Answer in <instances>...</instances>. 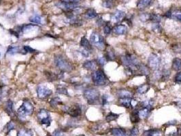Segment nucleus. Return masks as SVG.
<instances>
[{
    "mask_svg": "<svg viewBox=\"0 0 181 136\" xmlns=\"http://www.w3.org/2000/svg\"><path fill=\"white\" fill-rule=\"evenodd\" d=\"M55 63L57 67L63 72H70L73 69L72 63L63 56H57L55 59Z\"/></svg>",
    "mask_w": 181,
    "mask_h": 136,
    "instance_id": "1",
    "label": "nucleus"
},
{
    "mask_svg": "<svg viewBox=\"0 0 181 136\" xmlns=\"http://www.w3.org/2000/svg\"><path fill=\"white\" fill-rule=\"evenodd\" d=\"M33 104L28 100H25L20 108L18 109L17 114L20 118L24 119L33 114Z\"/></svg>",
    "mask_w": 181,
    "mask_h": 136,
    "instance_id": "2",
    "label": "nucleus"
},
{
    "mask_svg": "<svg viewBox=\"0 0 181 136\" xmlns=\"http://www.w3.org/2000/svg\"><path fill=\"white\" fill-rule=\"evenodd\" d=\"M84 97L89 104H97L100 101V92L93 88H87L84 90Z\"/></svg>",
    "mask_w": 181,
    "mask_h": 136,
    "instance_id": "3",
    "label": "nucleus"
},
{
    "mask_svg": "<svg viewBox=\"0 0 181 136\" xmlns=\"http://www.w3.org/2000/svg\"><path fill=\"white\" fill-rule=\"evenodd\" d=\"M92 80L96 86H103L106 85L108 80L102 69H96L92 74Z\"/></svg>",
    "mask_w": 181,
    "mask_h": 136,
    "instance_id": "4",
    "label": "nucleus"
},
{
    "mask_svg": "<svg viewBox=\"0 0 181 136\" xmlns=\"http://www.w3.org/2000/svg\"><path fill=\"white\" fill-rule=\"evenodd\" d=\"M90 40L91 42L96 46L97 48L100 50H103L106 48V42L104 38L100 35L99 33L96 32V31H93V32L91 34L90 36Z\"/></svg>",
    "mask_w": 181,
    "mask_h": 136,
    "instance_id": "5",
    "label": "nucleus"
},
{
    "mask_svg": "<svg viewBox=\"0 0 181 136\" xmlns=\"http://www.w3.org/2000/svg\"><path fill=\"white\" fill-rule=\"evenodd\" d=\"M37 116L38 121H40L41 124L50 126V122H51V118H50V114L48 111L44 110V109H41L38 112Z\"/></svg>",
    "mask_w": 181,
    "mask_h": 136,
    "instance_id": "6",
    "label": "nucleus"
},
{
    "mask_svg": "<svg viewBox=\"0 0 181 136\" xmlns=\"http://www.w3.org/2000/svg\"><path fill=\"white\" fill-rule=\"evenodd\" d=\"M57 6L61 10H63L65 12H72L78 9V3H70V2H64L60 1L56 4Z\"/></svg>",
    "mask_w": 181,
    "mask_h": 136,
    "instance_id": "7",
    "label": "nucleus"
},
{
    "mask_svg": "<svg viewBox=\"0 0 181 136\" xmlns=\"http://www.w3.org/2000/svg\"><path fill=\"white\" fill-rule=\"evenodd\" d=\"M160 64H161V58L157 54H151L148 59V67L151 69L157 70L159 69Z\"/></svg>",
    "mask_w": 181,
    "mask_h": 136,
    "instance_id": "8",
    "label": "nucleus"
},
{
    "mask_svg": "<svg viewBox=\"0 0 181 136\" xmlns=\"http://www.w3.org/2000/svg\"><path fill=\"white\" fill-rule=\"evenodd\" d=\"M36 92H37L38 97L41 99H47L52 94V90L50 88L42 85L38 86Z\"/></svg>",
    "mask_w": 181,
    "mask_h": 136,
    "instance_id": "9",
    "label": "nucleus"
},
{
    "mask_svg": "<svg viewBox=\"0 0 181 136\" xmlns=\"http://www.w3.org/2000/svg\"><path fill=\"white\" fill-rule=\"evenodd\" d=\"M66 112L68 114L72 117H79L82 114V109L78 105H74L69 108Z\"/></svg>",
    "mask_w": 181,
    "mask_h": 136,
    "instance_id": "10",
    "label": "nucleus"
},
{
    "mask_svg": "<svg viewBox=\"0 0 181 136\" xmlns=\"http://www.w3.org/2000/svg\"><path fill=\"white\" fill-rule=\"evenodd\" d=\"M125 17V13L123 11L116 10L111 15V20L114 22H118L122 20Z\"/></svg>",
    "mask_w": 181,
    "mask_h": 136,
    "instance_id": "11",
    "label": "nucleus"
},
{
    "mask_svg": "<svg viewBox=\"0 0 181 136\" xmlns=\"http://www.w3.org/2000/svg\"><path fill=\"white\" fill-rule=\"evenodd\" d=\"M113 31L116 35H124L127 32V27L122 24L118 25L114 27Z\"/></svg>",
    "mask_w": 181,
    "mask_h": 136,
    "instance_id": "12",
    "label": "nucleus"
},
{
    "mask_svg": "<svg viewBox=\"0 0 181 136\" xmlns=\"http://www.w3.org/2000/svg\"><path fill=\"white\" fill-rule=\"evenodd\" d=\"M97 61L94 60H89L86 61L85 62L83 63V67L85 68L87 70H95L97 66Z\"/></svg>",
    "mask_w": 181,
    "mask_h": 136,
    "instance_id": "13",
    "label": "nucleus"
},
{
    "mask_svg": "<svg viewBox=\"0 0 181 136\" xmlns=\"http://www.w3.org/2000/svg\"><path fill=\"white\" fill-rule=\"evenodd\" d=\"M105 58L107 61H114L116 59V55L114 51L110 46L107 47L106 48V53H105Z\"/></svg>",
    "mask_w": 181,
    "mask_h": 136,
    "instance_id": "14",
    "label": "nucleus"
},
{
    "mask_svg": "<svg viewBox=\"0 0 181 136\" xmlns=\"http://www.w3.org/2000/svg\"><path fill=\"white\" fill-rule=\"evenodd\" d=\"M110 132L113 136H127L125 129L122 127H114L111 129Z\"/></svg>",
    "mask_w": 181,
    "mask_h": 136,
    "instance_id": "15",
    "label": "nucleus"
},
{
    "mask_svg": "<svg viewBox=\"0 0 181 136\" xmlns=\"http://www.w3.org/2000/svg\"><path fill=\"white\" fill-rule=\"evenodd\" d=\"M116 95L119 97V98H132L133 96V93L129 91V90H126V89H121L118 90Z\"/></svg>",
    "mask_w": 181,
    "mask_h": 136,
    "instance_id": "16",
    "label": "nucleus"
},
{
    "mask_svg": "<svg viewBox=\"0 0 181 136\" xmlns=\"http://www.w3.org/2000/svg\"><path fill=\"white\" fill-rule=\"evenodd\" d=\"M81 46L84 49L87 50V51H91L92 50V45L90 43V42L85 37H82L81 40Z\"/></svg>",
    "mask_w": 181,
    "mask_h": 136,
    "instance_id": "17",
    "label": "nucleus"
},
{
    "mask_svg": "<svg viewBox=\"0 0 181 136\" xmlns=\"http://www.w3.org/2000/svg\"><path fill=\"white\" fill-rule=\"evenodd\" d=\"M119 103L123 107L129 108L132 107L133 106V99L132 98H121L119 99Z\"/></svg>",
    "mask_w": 181,
    "mask_h": 136,
    "instance_id": "18",
    "label": "nucleus"
},
{
    "mask_svg": "<svg viewBox=\"0 0 181 136\" xmlns=\"http://www.w3.org/2000/svg\"><path fill=\"white\" fill-rule=\"evenodd\" d=\"M4 110L9 115H12L14 113L13 103L11 100H8L4 103Z\"/></svg>",
    "mask_w": 181,
    "mask_h": 136,
    "instance_id": "19",
    "label": "nucleus"
},
{
    "mask_svg": "<svg viewBox=\"0 0 181 136\" xmlns=\"http://www.w3.org/2000/svg\"><path fill=\"white\" fill-rule=\"evenodd\" d=\"M153 0H140L137 4V8L140 10H142V9H145L149 6L151 3H152Z\"/></svg>",
    "mask_w": 181,
    "mask_h": 136,
    "instance_id": "20",
    "label": "nucleus"
},
{
    "mask_svg": "<svg viewBox=\"0 0 181 136\" xmlns=\"http://www.w3.org/2000/svg\"><path fill=\"white\" fill-rule=\"evenodd\" d=\"M161 134V131L159 129H153L146 131L144 133V136H160Z\"/></svg>",
    "mask_w": 181,
    "mask_h": 136,
    "instance_id": "21",
    "label": "nucleus"
},
{
    "mask_svg": "<svg viewBox=\"0 0 181 136\" xmlns=\"http://www.w3.org/2000/svg\"><path fill=\"white\" fill-rule=\"evenodd\" d=\"M172 68L175 71H180L181 70V59L175 58L172 61Z\"/></svg>",
    "mask_w": 181,
    "mask_h": 136,
    "instance_id": "22",
    "label": "nucleus"
},
{
    "mask_svg": "<svg viewBox=\"0 0 181 136\" xmlns=\"http://www.w3.org/2000/svg\"><path fill=\"white\" fill-rule=\"evenodd\" d=\"M150 111L151 110H149V109L143 107L140 110L138 111L140 118H142V119H146V118H147L148 114H149V113L150 112Z\"/></svg>",
    "mask_w": 181,
    "mask_h": 136,
    "instance_id": "23",
    "label": "nucleus"
},
{
    "mask_svg": "<svg viewBox=\"0 0 181 136\" xmlns=\"http://www.w3.org/2000/svg\"><path fill=\"white\" fill-rule=\"evenodd\" d=\"M86 16L87 18H88V19H94V18H95L97 16V14L96 12V11L94 10V9L90 8L88 9L85 12V14H84Z\"/></svg>",
    "mask_w": 181,
    "mask_h": 136,
    "instance_id": "24",
    "label": "nucleus"
},
{
    "mask_svg": "<svg viewBox=\"0 0 181 136\" xmlns=\"http://www.w3.org/2000/svg\"><path fill=\"white\" fill-rule=\"evenodd\" d=\"M34 28H36V26L34 25H25L20 27V31H21L22 33H28L33 30Z\"/></svg>",
    "mask_w": 181,
    "mask_h": 136,
    "instance_id": "25",
    "label": "nucleus"
},
{
    "mask_svg": "<svg viewBox=\"0 0 181 136\" xmlns=\"http://www.w3.org/2000/svg\"><path fill=\"white\" fill-rule=\"evenodd\" d=\"M149 85H147V84H144L142 85L137 88V92L139 94H144L146 93V92L148 91L149 90Z\"/></svg>",
    "mask_w": 181,
    "mask_h": 136,
    "instance_id": "26",
    "label": "nucleus"
},
{
    "mask_svg": "<svg viewBox=\"0 0 181 136\" xmlns=\"http://www.w3.org/2000/svg\"><path fill=\"white\" fill-rule=\"evenodd\" d=\"M17 136H33V133L30 129H22L18 132Z\"/></svg>",
    "mask_w": 181,
    "mask_h": 136,
    "instance_id": "27",
    "label": "nucleus"
},
{
    "mask_svg": "<svg viewBox=\"0 0 181 136\" xmlns=\"http://www.w3.org/2000/svg\"><path fill=\"white\" fill-rule=\"evenodd\" d=\"M140 118L139 116V113L138 111H134L132 112L130 116V120H131V122L133 123H136V122H138L140 121Z\"/></svg>",
    "mask_w": 181,
    "mask_h": 136,
    "instance_id": "28",
    "label": "nucleus"
},
{
    "mask_svg": "<svg viewBox=\"0 0 181 136\" xmlns=\"http://www.w3.org/2000/svg\"><path fill=\"white\" fill-rule=\"evenodd\" d=\"M118 116H119V115L117 114H115V113H113V112H110L109 114L106 116V121L108 122H112L113 121H115L116 119H117Z\"/></svg>",
    "mask_w": 181,
    "mask_h": 136,
    "instance_id": "29",
    "label": "nucleus"
},
{
    "mask_svg": "<svg viewBox=\"0 0 181 136\" xmlns=\"http://www.w3.org/2000/svg\"><path fill=\"white\" fill-rule=\"evenodd\" d=\"M149 20L154 22H159L161 20V17L157 14H149Z\"/></svg>",
    "mask_w": 181,
    "mask_h": 136,
    "instance_id": "30",
    "label": "nucleus"
},
{
    "mask_svg": "<svg viewBox=\"0 0 181 136\" xmlns=\"http://www.w3.org/2000/svg\"><path fill=\"white\" fill-rule=\"evenodd\" d=\"M29 20H30V22H33V23L40 24L41 22H42V18H41L40 15L34 14L30 17Z\"/></svg>",
    "mask_w": 181,
    "mask_h": 136,
    "instance_id": "31",
    "label": "nucleus"
},
{
    "mask_svg": "<svg viewBox=\"0 0 181 136\" xmlns=\"http://www.w3.org/2000/svg\"><path fill=\"white\" fill-rule=\"evenodd\" d=\"M140 70V72L141 74H142L144 75H148L149 74L150 71L149 69H148V67L147 66H146V65H142V64H139L138 65V69Z\"/></svg>",
    "mask_w": 181,
    "mask_h": 136,
    "instance_id": "32",
    "label": "nucleus"
},
{
    "mask_svg": "<svg viewBox=\"0 0 181 136\" xmlns=\"http://www.w3.org/2000/svg\"><path fill=\"white\" fill-rule=\"evenodd\" d=\"M19 51H20L19 47L11 46H9L8 51H7V53H8V54H15L18 53H19Z\"/></svg>",
    "mask_w": 181,
    "mask_h": 136,
    "instance_id": "33",
    "label": "nucleus"
},
{
    "mask_svg": "<svg viewBox=\"0 0 181 136\" xmlns=\"http://www.w3.org/2000/svg\"><path fill=\"white\" fill-rule=\"evenodd\" d=\"M61 103H62V102H61V99H59V97H54V98H52L50 101V104L52 107H56L59 104Z\"/></svg>",
    "mask_w": 181,
    "mask_h": 136,
    "instance_id": "34",
    "label": "nucleus"
},
{
    "mask_svg": "<svg viewBox=\"0 0 181 136\" xmlns=\"http://www.w3.org/2000/svg\"><path fill=\"white\" fill-rule=\"evenodd\" d=\"M112 31H113V28H112L111 25L108 23V22H106V23L104 25V33L106 34V35H109V34L112 32Z\"/></svg>",
    "mask_w": 181,
    "mask_h": 136,
    "instance_id": "35",
    "label": "nucleus"
},
{
    "mask_svg": "<svg viewBox=\"0 0 181 136\" xmlns=\"http://www.w3.org/2000/svg\"><path fill=\"white\" fill-rule=\"evenodd\" d=\"M57 91L59 94L66 95H68V93L67 88H66L65 87H63V86H59V87H57Z\"/></svg>",
    "mask_w": 181,
    "mask_h": 136,
    "instance_id": "36",
    "label": "nucleus"
},
{
    "mask_svg": "<svg viewBox=\"0 0 181 136\" xmlns=\"http://www.w3.org/2000/svg\"><path fill=\"white\" fill-rule=\"evenodd\" d=\"M15 124H14V122L12 121L9 122L8 123L6 124V126L5 127L7 133H8L9 132H10V131H12V129H15Z\"/></svg>",
    "mask_w": 181,
    "mask_h": 136,
    "instance_id": "37",
    "label": "nucleus"
},
{
    "mask_svg": "<svg viewBox=\"0 0 181 136\" xmlns=\"http://www.w3.org/2000/svg\"><path fill=\"white\" fill-rule=\"evenodd\" d=\"M46 75H47L48 80H52V81L55 80H57V78H58L57 75H55L53 73H50V72H48V74H46Z\"/></svg>",
    "mask_w": 181,
    "mask_h": 136,
    "instance_id": "38",
    "label": "nucleus"
},
{
    "mask_svg": "<svg viewBox=\"0 0 181 136\" xmlns=\"http://www.w3.org/2000/svg\"><path fill=\"white\" fill-rule=\"evenodd\" d=\"M139 133V129L137 127H133L131 131H130L129 133V135L130 136H137L138 135Z\"/></svg>",
    "mask_w": 181,
    "mask_h": 136,
    "instance_id": "39",
    "label": "nucleus"
},
{
    "mask_svg": "<svg viewBox=\"0 0 181 136\" xmlns=\"http://www.w3.org/2000/svg\"><path fill=\"white\" fill-rule=\"evenodd\" d=\"M152 29L153 31H155V32H160L161 30V27L159 23H158V22H155V24H153Z\"/></svg>",
    "mask_w": 181,
    "mask_h": 136,
    "instance_id": "40",
    "label": "nucleus"
},
{
    "mask_svg": "<svg viewBox=\"0 0 181 136\" xmlns=\"http://www.w3.org/2000/svg\"><path fill=\"white\" fill-rule=\"evenodd\" d=\"M172 48L175 53H181V44H176L173 45Z\"/></svg>",
    "mask_w": 181,
    "mask_h": 136,
    "instance_id": "41",
    "label": "nucleus"
},
{
    "mask_svg": "<svg viewBox=\"0 0 181 136\" xmlns=\"http://www.w3.org/2000/svg\"><path fill=\"white\" fill-rule=\"evenodd\" d=\"M103 6L106 7V8H110L113 6V3L112 2L111 0H106V1H105L104 3H103Z\"/></svg>",
    "mask_w": 181,
    "mask_h": 136,
    "instance_id": "42",
    "label": "nucleus"
},
{
    "mask_svg": "<svg viewBox=\"0 0 181 136\" xmlns=\"http://www.w3.org/2000/svg\"><path fill=\"white\" fill-rule=\"evenodd\" d=\"M97 62L98 64H100L101 65H104L106 64V59L105 57H102V56H101V57H99L97 59Z\"/></svg>",
    "mask_w": 181,
    "mask_h": 136,
    "instance_id": "43",
    "label": "nucleus"
},
{
    "mask_svg": "<svg viewBox=\"0 0 181 136\" xmlns=\"http://www.w3.org/2000/svg\"><path fill=\"white\" fill-rule=\"evenodd\" d=\"M174 80L176 82L181 83V72H178L174 77Z\"/></svg>",
    "mask_w": 181,
    "mask_h": 136,
    "instance_id": "44",
    "label": "nucleus"
},
{
    "mask_svg": "<svg viewBox=\"0 0 181 136\" xmlns=\"http://www.w3.org/2000/svg\"><path fill=\"white\" fill-rule=\"evenodd\" d=\"M23 49L26 53H33V52L35 51V50L33 49L32 48L29 46H24Z\"/></svg>",
    "mask_w": 181,
    "mask_h": 136,
    "instance_id": "45",
    "label": "nucleus"
},
{
    "mask_svg": "<svg viewBox=\"0 0 181 136\" xmlns=\"http://www.w3.org/2000/svg\"><path fill=\"white\" fill-rule=\"evenodd\" d=\"M53 136H63V133L61 130L57 129L53 132Z\"/></svg>",
    "mask_w": 181,
    "mask_h": 136,
    "instance_id": "46",
    "label": "nucleus"
},
{
    "mask_svg": "<svg viewBox=\"0 0 181 136\" xmlns=\"http://www.w3.org/2000/svg\"><path fill=\"white\" fill-rule=\"evenodd\" d=\"M173 17L176 20H178V21L181 22V13L180 12H177V13L174 14L173 16Z\"/></svg>",
    "mask_w": 181,
    "mask_h": 136,
    "instance_id": "47",
    "label": "nucleus"
},
{
    "mask_svg": "<svg viewBox=\"0 0 181 136\" xmlns=\"http://www.w3.org/2000/svg\"><path fill=\"white\" fill-rule=\"evenodd\" d=\"M64 2H70V3H78L81 0H61Z\"/></svg>",
    "mask_w": 181,
    "mask_h": 136,
    "instance_id": "48",
    "label": "nucleus"
},
{
    "mask_svg": "<svg viewBox=\"0 0 181 136\" xmlns=\"http://www.w3.org/2000/svg\"><path fill=\"white\" fill-rule=\"evenodd\" d=\"M166 17H168V18L172 17V12H171V11H168V12L166 13Z\"/></svg>",
    "mask_w": 181,
    "mask_h": 136,
    "instance_id": "49",
    "label": "nucleus"
},
{
    "mask_svg": "<svg viewBox=\"0 0 181 136\" xmlns=\"http://www.w3.org/2000/svg\"><path fill=\"white\" fill-rule=\"evenodd\" d=\"M1 98H2V90L1 88H0V101L1 100Z\"/></svg>",
    "mask_w": 181,
    "mask_h": 136,
    "instance_id": "50",
    "label": "nucleus"
},
{
    "mask_svg": "<svg viewBox=\"0 0 181 136\" xmlns=\"http://www.w3.org/2000/svg\"><path fill=\"white\" fill-rule=\"evenodd\" d=\"M46 136H52V135H50V134H47V135H46Z\"/></svg>",
    "mask_w": 181,
    "mask_h": 136,
    "instance_id": "51",
    "label": "nucleus"
},
{
    "mask_svg": "<svg viewBox=\"0 0 181 136\" xmlns=\"http://www.w3.org/2000/svg\"><path fill=\"white\" fill-rule=\"evenodd\" d=\"M77 136H84V135H77Z\"/></svg>",
    "mask_w": 181,
    "mask_h": 136,
    "instance_id": "52",
    "label": "nucleus"
},
{
    "mask_svg": "<svg viewBox=\"0 0 181 136\" xmlns=\"http://www.w3.org/2000/svg\"><path fill=\"white\" fill-rule=\"evenodd\" d=\"M1 0H0V3H1Z\"/></svg>",
    "mask_w": 181,
    "mask_h": 136,
    "instance_id": "53",
    "label": "nucleus"
}]
</instances>
